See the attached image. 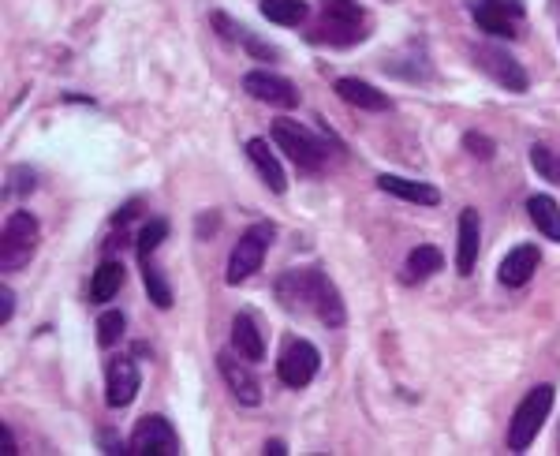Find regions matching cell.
<instances>
[{"instance_id": "cell-1", "label": "cell", "mask_w": 560, "mask_h": 456, "mask_svg": "<svg viewBox=\"0 0 560 456\" xmlns=\"http://www.w3.org/2000/svg\"><path fill=\"white\" fill-rule=\"evenodd\" d=\"M273 292H277V300L284 311H295V314L310 311L322 326H329V329H340L344 326V318H348L336 285L329 281V273L318 270V266H307V270H284L277 277Z\"/></svg>"}, {"instance_id": "cell-2", "label": "cell", "mask_w": 560, "mask_h": 456, "mask_svg": "<svg viewBox=\"0 0 560 456\" xmlns=\"http://www.w3.org/2000/svg\"><path fill=\"white\" fill-rule=\"evenodd\" d=\"M370 34V19L359 0H322L318 30L310 34V42L325 45H359Z\"/></svg>"}, {"instance_id": "cell-3", "label": "cell", "mask_w": 560, "mask_h": 456, "mask_svg": "<svg viewBox=\"0 0 560 456\" xmlns=\"http://www.w3.org/2000/svg\"><path fill=\"white\" fill-rule=\"evenodd\" d=\"M273 143L280 146L284 157H292L295 169H303V172H318V169H325V161H329V146H325L310 128L295 124L288 116H277V120H273Z\"/></svg>"}, {"instance_id": "cell-4", "label": "cell", "mask_w": 560, "mask_h": 456, "mask_svg": "<svg viewBox=\"0 0 560 456\" xmlns=\"http://www.w3.org/2000/svg\"><path fill=\"white\" fill-rule=\"evenodd\" d=\"M38 240H42V228H38V217L19 210L4 221V236H0V270L15 273L23 270L34 251H38Z\"/></svg>"}, {"instance_id": "cell-5", "label": "cell", "mask_w": 560, "mask_h": 456, "mask_svg": "<svg viewBox=\"0 0 560 456\" xmlns=\"http://www.w3.org/2000/svg\"><path fill=\"white\" fill-rule=\"evenodd\" d=\"M553 412V385H534L527 397L519 400L516 415H512V427H508V449L523 453L531 449V442L538 438V430L546 423V415Z\"/></svg>"}, {"instance_id": "cell-6", "label": "cell", "mask_w": 560, "mask_h": 456, "mask_svg": "<svg viewBox=\"0 0 560 456\" xmlns=\"http://www.w3.org/2000/svg\"><path fill=\"white\" fill-rule=\"evenodd\" d=\"M273 236H277V228L269 225H251L243 236L236 240V247H232V255H228V266H224V281L228 285H243L251 273L262 270V262H266V251L269 243H273Z\"/></svg>"}, {"instance_id": "cell-7", "label": "cell", "mask_w": 560, "mask_h": 456, "mask_svg": "<svg viewBox=\"0 0 560 456\" xmlns=\"http://www.w3.org/2000/svg\"><path fill=\"white\" fill-rule=\"evenodd\" d=\"M318 367H322V356H318L314 344L303 341V337H288V341H284L280 359H277V374L288 389H307V385L314 382Z\"/></svg>"}, {"instance_id": "cell-8", "label": "cell", "mask_w": 560, "mask_h": 456, "mask_svg": "<svg viewBox=\"0 0 560 456\" xmlns=\"http://www.w3.org/2000/svg\"><path fill=\"white\" fill-rule=\"evenodd\" d=\"M471 57H475V64L490 75L493 83H501L504 90H512V94H523V90L531 86V79H527V72H523V64H519L512 53H504L501 45H475Z\"/></svg>"}, {"instance_id": "cell-9", "label": "cell", "mask_w": 560, "mask_h": 456, "mask_svg": "<svg viewBox=\"0 0 560 456\" xmlns=\"http://www.w3.org/2000/svg\"><path fill=\"white\" fill-rule=\"evenodd\" d=\"M127 453H135V456H176L180 453V442H176V430H172L168 419H161V415H146V419H139L135 430H131Z\"/></svg>"}, {"instance_id": "cell-10", "label": "cell", "mask_w": 560, "mask_h": 456, "mask_svg": "<svg viewBox=\"0 0 560 456\" xmlns=\"http://www.w3.org/2000/svg\"><path fill=\"white\" fill-rule=\"evenodd\" d=\"M475 23L490 38H516L523 23V4L519 0H475Z\"/></svg>"}, {"instance_id": "cell-11", "label": "cell", "mask_w": 560, "mask_h": 456, "mask_svg": "<svg viewBox=\"0 0 560 456\" xmlns=\"http://www.w3.org/2000/svg\"><path fill=\"white\" fill-rule=\"evenodd\" d=\"M217 367H221L224 382H228V389H232V397L243 404V408H258L262 404V382L254 378V371L247 367V359L232 356V352H221L217 356Z\"/></svg>"}, {"instance_id": "cell-12", "label": "cell", "mask_w": 560, "mask_h": 456, "mask_svg": "<svg viewBox=\"0 0 560 456\" xmlns=\"http://www.w3.org/2000/svg\"><path fill=\"white\" fill-rule=\"evenodd\" d=\"M243 90L254 101H266V105H277V109H295L299 105V86L273 72H247L243 75Z\"/></svg>"}, {"instance_id": "cell-13", "label": "cell", "mask_w": 560, "mask_h": 456, "mask_svg": "<svg viewBox=\"0 0 560 456\" xmlns=\"http://www.w3.org/2000/svg\"><path fill=\"white\" fill-rule=\"evenodd\" d=\"M538 262H542V251H538L534 243H519V247H512V251L501 258L497 281H501L504 288H523L534 277Z\"/></svg>"}, {"instance_id": "cell-14", "label": "cell", "mask_w": 560, "mask_h": 456, "mask_svg": "<svg viewBox=\"0 0 560 456\" xmlns=\"http://www.w3.org/2000/svg\"><path fill=\"white\" fill-rule=\"evenodd\" d=\"M139 393V367L131 359H112L109 371H105V400L109 408H127Z\"/></svg>"}, {"instance_id": "cell-15", "label": "cell", "mask_w": 560, "mask_h": 456, "mask_svg": "<svg viewBox=\"0 0 560 456\" xmlns=\"http://www.w3.org/2000/svg\"><path fill=\"white\" fill-rule=\"evenodd\" d=\"M478 247H482V217L478 210H460V240H456V273L471 277L478 266Z\"/></svg>"}, {"instance_id": "cell-16", "label": "cell", "mask_w": 560, "mask_h": 456, "mask_svg": "<svg viewBox=\"0 0 560 456\" xmlns=\"http://www.w3.org/2000/svg\"><path fill=\"white\" fill-rule=\"evenodd\" d=\"M232 352L247 359V363H262L266 359V337H262V322L251 311H239L232 322Z\"/></svg>"}, {"instance_id": "cell-17", "label": "cell", "mask_w": 560, "mask_h": 456, "mask_svg": "<svg viewBox=\"0 0 560 456\" xmlns=\"http://www.w3.org/2000/svg\"><path fill=\"white\" fill-rule=\"evenodd\" d=\"M247 157H251V165L258 169V176L266 180V187L273 195H284L288 191V176H284V165L277 161V154L269 150L266 139H251L247 143Z\"/></svg>"}, {"instance_id": "cell-18", "label": "cell", "mask_w": 560, "mask_h": 456, "mask_svg": "<svg viewBox=\"0 0 560 456\" xmlns=\"http://www.w3.org/2000/svg\"><path fill=\"white\" fill-rule=\"evenodd\" d=\"M378 187L381 191H389L396 199L404 202H415V206H437L441 202V191L434 184H422V180H404V176H378Z\"/></svg>"}, {"instance_id": "cell-19", "label": "cell", "mask_w": 560, "mask_h": 456, "mask_svg": "<svg viewBox=\"0 0 560 456\" xmlns=\"http://www.w3.org/2000/svg\"><path fill=\"white\" fill-rule=\"evenodd\" d=\"M336 94L355 105V109H366V113H385L392 109V101L381 94L378 86L363 83V79H336Z\"/></svg>"}, {"instance_id": "cell-20", "label": "cell", "mask_w": 560, "mask_h": 456, "mask_svg": "<svg viewBox=\"0 0 560 456\" xmlns=\"http://www.w3.org/2000/svg\"><path fill=\"white\" fill-rule=\"evenodd\" d=\"M441 251H437L434 243H419L411 255H407L404 262V273H400V281L404 285H419V281H426V277H434L437 270H441Z\"/></svg>"}, {"instance_id": "cell-21", "label": "cell", "mask_w": 560, "mask_h": 456, "mask_svg": "<svg viewBox=\"0 0 560 456\" xmlns=\"http://www.w3.org/2000/svg\"><path fill=\"white\" fill-rule=\"evenodd\" d=\"M527 214H531V221L538 225V232H542L546 240L560 243V202L557 199H549V195H531V199H527Z\"/></svg>"}, {"instance_id": "cell-22", "label": "cell", "mask_w": 560, "mask_h": 456, "mask_svg": "<svg viewBox=\"0 0 560 456\" xmlns=\"http://www.w3.org/2000/svg\"><path fill=\"white\" fill-rule=\"evenodd\" d=\"M213 27L221 30V34H224V38H228V42L247 45V53H251V57H258V60H277V49H273V45H266V42H254L251 34H247V30L239 27L236 19H228V15H224V12H217V15H213Z\"/></svg>"}, {"instance_id": "cell-23", "label": "cell", "mask_w": 560, "mask_h": 456, "mask_svg": "<svg viewBox=\"0 0 560 456\" xmlns=\"http://www.w3.org/2000/svg\"><path fill=\"white\" fill-rule=\"evenodd\" d=\"M124 288V266L109 258V262H101L98 273H94V281H90V300L94 303H112V296Z\"/></svg>"}, {"instance_id": "cell-24", "label": "cell", "mask_w": 560, "mask_h": 456, "mask_svg": "<svg viewBox=\"0 0 560 456\" xmlns=\"http://www.w3.org/2000/svg\"><path fill=\"white\" fill-rule=\"evenodd\" d=\"M262 15L277 27H303L307 23V0H262Z\"/></svg>"}, {"instance_id": "cell-25", "label": "cell", "mask_w": 560, "mask_h": 456, "mask_svg": "<svg viewBox=\"0 0 560 456\" xmlns=\"http://www.w3.org/2000/svg\"><path fill=\"white\" fill-rule=\"evenodd\" d=\"M139 266H142V281H146V292H150V300H154V307L168 311V307H172V285L165 281V273L157 270L154 255H142V258H139Z\"/></svg>"}, {"instance_id": "cell-26", "label": "cell", "mask_w": 560, "mask_h": 456, "mask_svg": "<svg viewBox=\"0 0 560 456\" xmlns=\"http://www.w3.org/2000/svg\"><path fill=\"white\" fill-rule=\"evenodd\" d=\"M531 165L538 169V176L542 180H549V184H560V157L549 150V146L534 143L531 146Z\"/></svg>"}, {"instance_id": "cell-27", "label": "cell", "mask_w": 560, "mask_h": 456, "mask_svg": "<svg viewBox=\"0 0 560 456\" xmlns=\"http://www.w3.org/2000/svg\"><path fill=\"white\" fill-rule=\"evenodd\" d=\"M165 236H168V221H161V217H154L150 225H142L139 228V240H135V251H139V258L142 255H154L157 247L165 243Z\"/></svg>"}, {"instance_id": "cell-28", "label": "cell", "mask_w": 560, "mask_h": 456, "mask_svg": "<svg viewBox=\"0 0 560 456\" xmlns=\"http://www.w3.org/2000/svg\"><path fill=\"white\" fill-rule=\"evenodd\" d=\"M124 329H127V318L120 311H105L98 318V344L101 348H112V344L124 337Z\"/></svg>"}, {"instance_id": "cell-29", "label": "cell", "mask_w": 560, "mask_h": 456, "mask_svg": "<svg viewBox=\"0 0 560 456\" xmlns=\"http://www.w3.org/2000/svg\"><path fill=\"white\" fill-rule=\"evenodd\" d=\"M463 146L471 150L475 157H482V161H490L493 157V139H486V135H478V131H471V135H463Z\"/></svg>"}, {"instance_id": "cell-30", "label": "cell", "mask_w": 560, "mask_h": 456, "mask_svg": "<svg viewBox=\"0 0 560 456\" xmlns=\"http://www.w3.org/2000/svg\"><path fill=\"white\" fill-rule=\"evenodd\" d=\"M15 311V292L12 288H0V322H12Z\"/></svg>"}, {"instance_id": "cell-31", "label": "cell", "mask_w": 560, "mask_h": 456, "mask_svg": "<svg viewBox=\"0 0 560 456\" xmlns=\"http://www.w3.org/2000/svg\"><path fill=\"white\" fill-rule=\"evenodd\" d=\"M98 442H101V449H105V453H127V445H120V438H116V434H105V430H101Z\"/></svg>"}, {"instance_id": "cell-32", "label": "cell", "mask_w": 560, "mask_h": 456, "mask_svg": "<svg viewBox=\"0 0 560 456\" xmlns=\"http://www.w3.org/2000/svg\"><path fill=\"white\" fill-rule=\"evenodd\" d=\"M266 453L269 456H284V453H288V445L280 442V438H273V442H266Z\"/></svg>"}, {"instance_id": "cell-33", "label": "cell", "mask_w": 560, "mask_h": 456, "mask_svg": "<svg viewBox=\"0 0 560 456\" xmlns=\"http://www.w3.org/2000/svg\"><path fill=\"white\" fill-rule=\"evenodd\" d=\"M4 449H8V453H19V445H15L12 427H4Z\"/></svg>"}]
</instances>
